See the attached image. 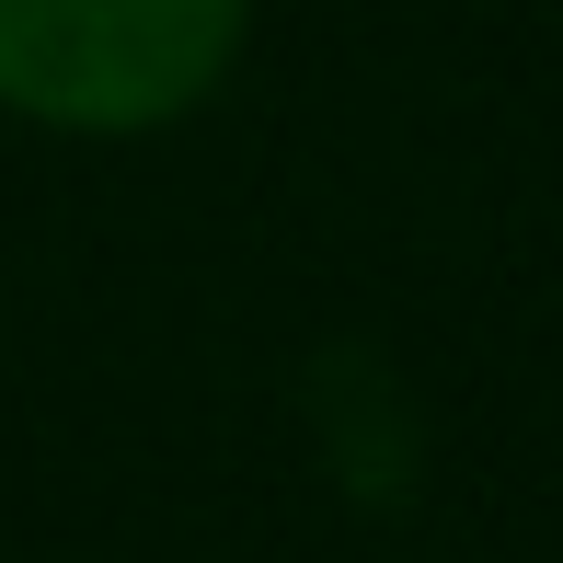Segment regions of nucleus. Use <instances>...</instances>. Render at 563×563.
<instances>
[{
	"label": "nucleus",
	"instance_id": "1",
	"mask_svg": "<svg viewBox=\"0 0 563 563\" xmlns=\"http://www.w3.org/2000/svg\"><path fill=\"white\" fill-rule=\"evenodd\" d=\"M230 46L242 0H0V104L46 126H162Z\"/></svg>",
	"mask_w": 563,
	"mask_h": 563
}]
</instances>
